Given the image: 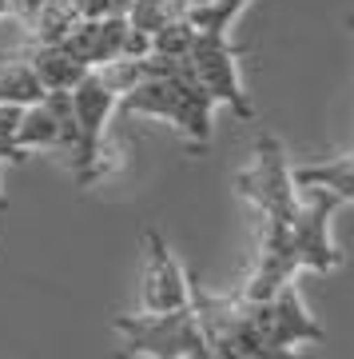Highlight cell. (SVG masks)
<instances>
[{
	"mask_svg": "<svg viewBox=\"0 0 354 359\" xmlns=\"http://www.w3.org/2000/svg\"><path fill=\"white\" fill-rule=\"evenodd\" d=\"M148 264H143V287H139V311H179L191 304V276L183 271L167 240L155 228L143 231Z\"/></svg>",
	"mask_w": 354,
	"mask_h": 359,
	"instance_id": "52a82bcc",
	"label": "cell"
},
{
	"mask_svg": "<svg viewBox=\"0 0 354 359\" xmlns=\"http://www.w3.org/2000/svg\"><path fill=\"white\" fill-rule=\"evenodd\" d=\"M124 36H127V16H100V20H76L72 32L60 40V48L80 60L84 68L112 65L124 56Z\"/></svg>",
	"mask_w": 354,
	"mask_h": 359,
	"instance_id": "9c48e42d",
	"label": "cell"
},
{
	"mask_svg": "<svg viewBox=\"0 0 354 359\" xmlns=\"http://www.w3.org/2000/svg\"><path fill=\"white\" fill-rule=\"evenodd\" d=\"M76 144V116H72V92H48L44 100L28 104L16 124V148L32 152V148H64L72 152Z\"/></svg>",
	"mask_w": 354,
	"mask_h": 359,
	"instance_id": "ba28073f",
	"label": "cell"
},
{
	"mask_svg": "<svg viewBox=\"0 0 354 359\" xmlns=\"http://www.w3.org/2000/svg\"><path fill=\"white\" fill-rule=\"evenodd\" d=\"M115 108H124L127 116H155V120L176 124L187 136V152H195V156L207 152V144H211L215 100L195 84L191 65L176 68V72H164V76H143L139 84H132L120 96Z\"/></svg>",
	"mask_w": 354,
	"mask_h": 359,
	"instance_id": "3957f363",
	"label": "cell"
},
{
	"mask_svg": "<svg viewBox=\"0 0 354 359\" xmlns=\"http://www.w3.org/2000/svg\"><path fill=\"white\" fill-rule=\"evenodd\" d=\"M44 96L48 92H44L40 76L32 72V65H28L20 52H8L0 60V104H20V108H28V104L44 100Z\"/></svg>",
	"mask_w": 354,
	"mask_h": 359,
	"instance_id": "8fae6325",
	"label": "cell"
},
{
	"mask_svg": "<svg viewBox=\"0 0 354 359\" xmlns=\"http://www.w3.org/2000/svg\"><path fill=\"white\" fill-rule=\"evenodd\" d=\"M16 52L32 65V72L40 76L44 92H72L80 84V76L88 72V68L80 65V60H72L60 44H32V40H24Z\"/></svg>",
	"mask_w": 354,
	"mask_h": 359,
	"instance_id": "30bf717a",
	"label": "cell"
},
{
	"mask_svg": "<svg viewBox=\"0 0 354 359\" xmlns=\"http://www.w3.org/2000/svg\"><path fill=\"white\" fill-rule=\"evenodd\" d=\"M80 20H100V16H127L132 0H72Z\"/></svg>",
	"mask_w": 354,
	"mask_h": 359,
	"instance_id": "4fadbf2b",
	"label": "cell"
},
{
	"mask_svg": "<svg viewBox=\"0 0 354 359\" xmlns=\"http://www.w3.org/2000/svg\"><path fill=\"white\" fill-rule=\"evenodd\" d=\"M235 188L243 200L259 208L263 219L259 264L243 287L247 299L275 295L299 271H334L342 264L339 244L330 240V216L342 208V200L327 188H311V204H299L287 148L275 136L255 140L251 168L235 172Z\"/></svg>",
	"mask_w": 354,
	"mask_h": 359,
	"instance_id": "6da1fadb",
	"label": "cell"
},
{
	"mask_svg": "<svg viewBox=\"0 0 354 359\" xmlns=\"http://www.w3.org/2000/svg\"><path fill=\"white\" fill-rule=\"evenodd\" d=\"M8 20V0H0V25Z\"/></svg>",
	"mask_w": 354,
	"mask_h": 359,
	"instance_id": "9a60e30c",
	"label": "cell"
},
{
	"mask_svg": "<svg viewBox=\"0 0 354 359\" xmlns=\"http://www.w3.org/2000/svg\"><path fill=\"white\" fill-rule=\"evenodd\" d=\"M251 48H243V44H231L227 32H219V36H195L191 40V52H187V65H191V76L199 84L215 108H231V112L239 116L243 124H251L255 120V104L247 96L239 80V56H247Z\"/></svg>",
	"mask_w": 354,
	"mask_h": 359,
	"instance_id": "5b68a950",
	"label": "cell"
},
{
	"mask_svg": "<svg viewBox=\"0 0 354 359\" xmlns=\"http://www.w3.org/2000/svg\"><path fill=\"white\" fill-rule=\"evenodd\" d=\"M40 8H44V0H8V16H13V20L24 28V32L36 25Z\"/></svg>",
	"mask_w": 354,
	"mask_h": 359,
	"instance_id": "5bb4252c",
	"label": "cell"
},
{
	"mask_svg": "<svg viewBox=\"0 0 354 359\" xmlns=\"http://www.w3.org/2000/svg\"><path fill=\"white\" fill-rule=\"evenodd\" d=\"M112 327L124 335V351L115 359H211V347L199 332L195 311H139V316H115Z\"/></svg>",
	"mask_w": 354,
	"mask_h": 359,
	"instance_id": "277c9868",
	"label": "cell"
},
{
	"mask_svg": "<svg viewBox=\"0 0 354 359\" xmlns=\"http://www.w3.org/2000/svg\"><path fill=\"white\" fill-rule=\"evenodd\" d=\"M295 184L303 188H327L342 200V204H354V156H342V160H327V164H306L299 172H291Z\"/></svg>",
	"mask_w": 354,
	"mask_h": 359,
	"instance_id": "7c38bea8",
	"label": "cell"
},
{
	"mask_svg": "<svg viewBox=\"0 0 354 359\" xmlns=\"http://www.w3.org/2000/svg\"><path fill=\"white\" fill-rule=\"evenodd\" d=\"M251 316H255V327H259V335H263V344L271 351H299V344H323L327 339V332L303 308L295 283H283L267 299H251Z\"/></svg>",
	"mask_w": 354,
	"mask_h": 359,
	"instance_id": "8992f818",
	"label": "cell"
},
{
	"mask_svg": "<svg viewBox=\"0 0 354 359\" xmlns=\"http://www.w3.org/2000/svg\"><path fill=\"white\" fill-rule=\"evenodd\" d=\"M143 80V60H112L88 68L72 88V116H76V144H72V180L76 188H92L115 168V152L108 148V120L132 84Z\"/></svg>",
	"mask_w": 354,
	"mask_h": 359,
	"instance_id": "7a4b0ae2",
	"label": "cell"
},
{
	"mask_svg": "<svg viewBox=\"0 0 354 359\" xmlns=\"http://www.w3.org/2000/svg\"><path fill=\"white\" fill-rule=\"evenodd\" d=\"M351 28H354V16H351Z\"/></svg>",
	"mask_w": 354,
	"mask_h": 359,
	"instance_id": "2e32d148",
	"label": "cell"
}]
</instances>
